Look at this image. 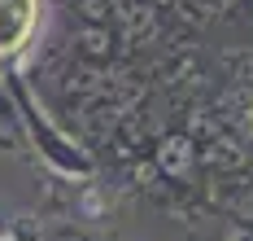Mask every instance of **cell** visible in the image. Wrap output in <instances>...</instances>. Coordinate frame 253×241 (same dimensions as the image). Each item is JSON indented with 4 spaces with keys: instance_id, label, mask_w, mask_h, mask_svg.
I'll use <instances>...</instances> for the list:
<instances>
[{
    "instance_id": "6da1fadb",
    "label": "cell",
    "mask_w": 253,
    "mask_h": 241,
    "mask_svg": "<svg viewBox=\"0 0 253 241\" xmlns=\"http://www.w3.org/2000/svg\"><path fill=\"white\" fill-rule=\"evenodd\" d=\"M35 27V0H0V53H13Z\"/></svg>"
}]
</instances>
